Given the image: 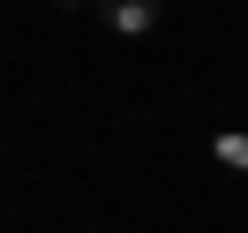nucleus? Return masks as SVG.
Here are the masks:
<instances>
[{
  "label": "nucleus",
  "instance_id": "nucleus-2",
  "mask_svg": "<svg viewBox=\"0 0 248 233\" xmlns=\"http://www.w3.org/2000/svg\"><path fill=\"white\" fill-rule=\"evenodd\" d=\"M218 166H241L248 173V136H218Z\"/></svg>",
  "mask_w": 248,
  "mask_h": 233
},
{
  "label": "nucleus",
  "instance_id": "nucleus-3",
  "mask_svg": "<svg viewBox=\"0 0 248 233\" xmlns=\"http://www.w3.org/2000/svg\"><path fill=\"white\" fill-rule=\"evenodd\" d=\"M53 8H98V0H53Z\"/></svg>",
  "mask_w": 248,
  "mask_h": 233
},
{
  "label": "nucleus",
  "instance_id": "nucleus-1",
  "mask_svg": "<svg viewBox=\"0 0 248 233\" xmlns=\"http://www.w3.org/2000/svg\"><path fill=\"white\" fill-rule=\"evenodd\" d=\"M98 16H106L113 38H151L158 16H166V0H98Z\"/></svg>",
  "mask_w": 248,
  "mask_h": 233
}]
</instances>
